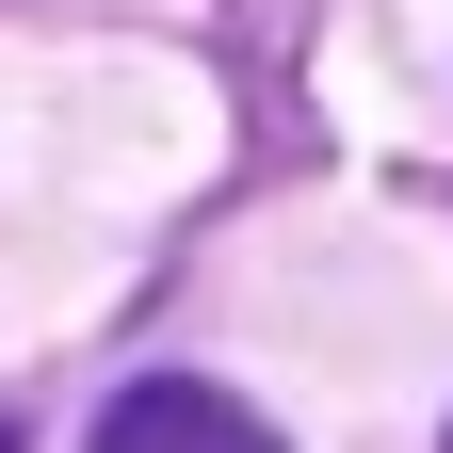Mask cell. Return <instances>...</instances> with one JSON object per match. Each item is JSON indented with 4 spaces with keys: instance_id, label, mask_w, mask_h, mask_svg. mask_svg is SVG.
<instances>
[{
    "instance_id": "6da1fadb",
    "label": "cell",
    "mask_w": 453,
    "mask_h": 453,
    "mask_svg": "<svg viewBox=\"0 0 453 453\" xmlns=\"http://www.w3.org/2000/svg\"><path fill=\"white\" fill-rule=\"evenodd\" d=\"M97 453H292V437H275L259 405H226L211 372H146L130 405L97 421Z\"/></svg>"
},
{
    "instance_id": "3957f363",
    "label": "cell",
    "mask_w": 453,
    "mask_h": 453,
    "mask_svg": "<svg viewBox=\"0 0 453 453\" xmlns=\"http://www.w3.org/2000/svg\"><path fill=\"white\" fill-rule=\"evenodd\" d=\"M437 453H453V437H437Z\"/></svg>"
},
{
    "instance_id": "7a4b0ae2",
    "label": "cell",
    "mask_w": 453,
    "mask_h": 453,
    "mask_svg": "<svg viewBox=\"0 0 453 453\" xmlns=\"http://www.w3.org/2000/svg\"><path fill=\"white\" fill-rule=\"evenodd\" d=\"M0 453H17V421H0Z\"/></svg>"
}]
</instances>
